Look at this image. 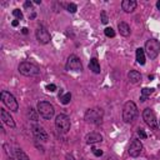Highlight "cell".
<instances>
[{
    "instance_id": "cell-13",
    "label": "cell",
    "mask_w": 160,
    "mask_h": 160,
    "mask_svg": "<svg viewBox=\"0 0 160 160\" xmlns=\"http://www.w3.org/2000/svg\"><path fill=\"white\" fill-rule=\"evenodd\" d=\"M0 115H1V120H3L4 124H6L10 128H15V121H14V119H13V116L10 115L9 111H6L4 108H1L0 109Z\"/></svg>"
},
{
    "instance_id": "cell-24",
    "label": "cell",
    "mask_w": 160,
    "mask_h": 160,
    "mask_svg": "<svg viewBox=\"0 0 160 160\" xmlns=\"http://www.w3.org/2000/svg\"><path fill=\"white\" fill-rule=\"evenodd\" d=\"M104 33H105V35H106L108 38H114V36H115V30H114L113 28H105Z\"/></svg>"
},
{
    "instance_id": "cell-31",
    "label": "cell",
    "mask_w": 160,
    "mask_h": 160,
    "mask_svg": "<svg viewBox=\"0 0 160 160\" xmlns=\"http://www.w3.org/2000/svg\"><path fill=\"white\" fill-rule=\"evenodd\" d=\"M31 6H33V3H31L30 0H28V1H25V3H24V8H27V9H30Z\"/></svg>"
},
{
    "instance_id": "cell-4",
    "label": "cell",
    "mask_w": 160,
    "mask_h": 160,
    "mask_svg": "<svg viewBox=\"0 0 160 160\" xmlns=\"http://www.w3.org/2000/svg\"><path fill=\"white\" fill-rule=\"evenodd\" d=\"M36 108H38V113L46 120H50L55 114V109H54L53 104L48 103V101H39Z\"/></svg>"
},
{
    "instance_id": "cell-27",
    "label": "cell",
    "mask_w": 160,
    "mask_h": 160,
    "mask_svg": "<svg viewBox=\"0 0 160 160\" xmlns=\"http://www.w3.org/2000/svg\"><path fill=\"white\" fill-rule=\"evenodd\" d=\"M29 116L31 118V120L38 121V115H36V113H35L34 109H30V110H29Z\"/></svg>"
},
{
    "instance_id": "cell-10",
    "label": "cell",
    "mask_w": 160,
    "mask_h": 160,
    "mask_svg": "<svg viewBox=\"0 0 160 160\" xmlns=\"http://www.w3.org/2000/svg\"><path fill=\"white\" fill-rule=\"evenodd\" d=\"M66 70H72V72H81L83 64L80 59L76 55H70L66 60Z\"/></svg>"
},
{
    "instance_id": "cell-6",
    "label": "cell",
    "mask_w": 160,
    "mask_h": 160,
    "mask_svg": "<svg viewBox=\"0 0 160 160\" xmlns=\"http://www.w3.org/2000/svg\"><path fill=\"white\" fill-rule=\"evenodd\" d=\"M0 98H1V101L4 103V105L8 106L11 111H18L19 104H18V101H16V99L14 98L13 94H10L6 90H3L1 93H0Z\"/></svg>"
},
{
    "instance_id": "cell-14",
    "label": "cell",
    "mask_w": 160,
    "mask_h": 160,
    "mask_svg": "<svg viewBox=\"0 0 160 160\" xmlns=\"http://www.w3.org/2000/svg\"><path fill=\"white\" fill-rule=\"evenodd\" d=\"M85 142H86V144H90V145L100 143V142H103V135H101L100 133H97V131L89 133L85 136Z\"/></svg>"
},
{
    "instance_id": "cell-17",
    "label": "cell",
    "mask_w": 160,
    "mask_h": 160,
    "mask_svg": "<svg viewBox=\"0 0 160 160\" xmlns=\"http://www.w3.org/2000/svg\"><path fill=\"white\" fill-rule=\"evenodd\" d=\"M118 29H119L120 34L123 35V36H129L130 33H131L130 27H129V25H128L126 23H124V21H120V23L118 24Z\"/></svg>"
},
{
    "instance_id": "cell-32",
    "label": "cell",
    "mask_w": 160,
    "mask_h": 160,
    "mask_svg": "<svg viewBox=\"0 0 160 160\" xmlns=\"http://www.w3.org/2000/svg\"><path fill=\"white\" fill-rule=\"evenodd\" d=\"M21 33H23L24 35H27V34L29 33V30H28V28H23V29H21Z\"/></svg>"
},
{
    "instance_id": "cell-30",
    "label": "cell",
    "mask_w": 160,
    "mask_h": 160,
    "mask_svg": "<svg viewBox=\"0 0 160 160\" xmlns=\"http://www.w3.org/2000/svg\"><path fill=\"white\" fill-rule=\"evenodd\" d=\"M93 154L95 156H101V155H103V150H100V149H93Z\"/></svg>"
},
{
    "instance_id": "cell-21",
    "label": "cell",
    "mask_w": 160,
    "mask_h": 160,
    "mask_svg": "<svg viewBox=\"0 0 160 160\" xmlns=\"http://www.w3.org/2000/svg\"><path fill=\"white\" fill-rule=\"evenodd\" d=\"M59 99H60V101H61L63 105H68V104L70 103V100H72V94L66 93V94L61 95V97H59Z\"/></svg>"
},
{
    "instance_id": "cell-5",
    "label": "cell",
    "mask_w": 160,
    "mask_h": 160,
    "mask_svg": "<svg viewBox=\"0 0 160 160\" xmlns=\"http://www.w3.org/2000/svg\"><path fill=\"white\" fill-rule=\"evenodd\" d=\"M145 53L150 59H155L160 53V41L156 39H149L145 43Z\"/></svg>"
},
{
    "instance_id": "cell-9",
    "label": "cell",
    "mask_w": 160,
    "mask_h": 160,
    "mask_svg": "<svg viewBox=\"0 0 160 160\" xmlns=\"http://www.w3.org/2000/svg\"><path fill=\"white\" fill-rule=\"evenodd\" d=\"M31 133H33V135L34 138L38 140V142H48L49 140V135H48V133L44 130V128L40 126V125H31Z\"/></svg>"
},
{
    "instance_id": "cell-19",
    "label": "cell",
    "mask_w": 160,
    "mask_h": 160,
    "mask_svg": "<svg viewBox=\"0 0 160 160\" xmlns=\"http://www.w3.org/2000/svg\"><path fill=\"white\" fill-rule=\"evenodd\" d=\"M136 61L140 64V65H144L145 64V50L142 48L136 49Z\"/></svg>"
},
{
    "instance_id": "cell-16",
    "label": "cell",
    "mask_w": 160,
    "mask_h": 160,
    "mask_svg": "<svg viewBox=\"0 0 160 160\" xmlns=\"http://www.w3.org/2000/svg\"><path fill=\"white\" fill-rule=\"evenodd\" d=\"M128 79H129V81L133 83V84H138V83L142 80V74L136 72V70H131V72L128 74Z\"/></svg>"
},
{
    "instance_id": "cell-36",
    "label": "cell",
    "mask_w": 160,
    "mask_h": 160,
    "mask_svg": "<svg viewBox=\"0 0 160 160\" xmlns=\"http://www.w3.org/2000/svg\"><path fill=\"white\" fill-rule=\"evenodd\" d=\"M35 4H41V0H35Z\"/></svg>"
},
{
    "instance_id": "cell-1",
    "label": "cell",
    "mask_w": 160,
    "mask_h": 160,
    "mask_svg": "<svg viewBox=\"0 0 160 160\" xmlns=\"http://www.w3.org/2000/svg\"><path fill=\"white\" fill-rule=\"evenodd\" d=\"M19 73L24 76H30V78H34V76H39L40 75V69L35 64L30 63V61H23L19 64Z\"/></svg>"
},
{
    "instance_id": "cell-2",
    "label": "cell",
    "mask_w": 160,
    "mask_h": 160,
    "mask_svg": "<svg viewBox=\"0 0 160 160\" xmlns=\"http://www.w3.org/2000/svg\"><path fill=\"white\" fill-rule=\"evenodd\" d=\"M138 116V108L134 101H126L123 108V120L125 123H133Z\"/></svg>"
},
{
    "instance_id": "cell-8",
    "label": "cell",
    "mask_w": 160,
    "mask_h": 160,
    "mask_svg": "<svg viewBox=\"0 0 160 160\" xmlns=\"http://www.w3.org/2000/svg\"><path fill=\"white\" fill-rule=\"evenodd\" d=\"M143 119L146 123V125L153 128V129H156L158 128V120H156V116H155V113L151 110L150 108H146L144 109L143 111Z\"/></svg>"
},
{
    "instance_id": "cell-7",
    "label": "cell",
    "mask_w": 160,
    "mask_h": 160,
    "mask_svg": "<svg viewBox=\"0 0 160 160\" xmlns=\"http://www.w3.org/2000/svg\"><path fill=\"white\" fill-rule=\"evenodd\" d=\"M55 126L56 129L61 133H68L70 130V119L65 114H59L55 119Z\"/></svg>"
},
{
    "instance_id": "cell-26",
    "label": "cell",
    "mask_w": 160,
    "mask_h": 160,
    "mask_svg": "<svg viewBox=\"0 0 160 160\" xmlns=\"http://www.w3.org/2000/svg\"><path fill=\"white\" fill-rule=\"evenodd\" d=\"M100 20H101V23H103V24H108L109 19H108V15H106L105 11H101V14H100Z\"/></svg>"
},
{
    "instance_id": "cell-25",
    "label": "cell",
    "mask_w": 160,
    "mask_h": 160,
    "mask_svg": "<svg viewBox=\"0 0 160 160\" xmlns=\"http://www.w3.org/2000/svg\"><path fill=\"white\" fill-rule=\"evenodd\" d=\"M13 15H14L18 20H21V19H23V13H21V10H19V9L13 10Z\"/></svg>"
},
{
    "instance_id": "cell-20",
    "label": "cell",
    "mask_w": 160,
    "mask_h": 160,
    "mask_svg": "<svg viewBox=\"0 0 160 160\" xmlns=\"http://www.w3.org/2000/svg\"><path fill=\"white\" fill-rule=\"evenodd\" d=\"M154 93V89H149V88H144L142 90V97H140V101H146L150 95Z\"/></svg>"
},
{
    "instance_id": "cell-12",
    "label": "cell",
    "mask_w": 160,
    "mask_h": 160,
    "mask_svg": "<svg viewBox=\"0 0 160 160\" xmlns=\"http://www.w3.org/2000/svg\"><path fill=\"white\" fill-rule=\"evenodd\" d=\"M35 35H36L38 41H39L40 44H48L50 41V39H52V38H50L49 31L44 28V27H39V28H38Z\"/></svg>"
},
{
    "instance_id": "cell-23",
    "label": "cell",
    "mask_w": 160,
    "mask_h": 160,
    "mask_svg": "<svg viewBox=\"0 0 160 160\" xmlns=\"http://www.w3.org/2000/svg\"><path fill=\"white\" fill-rule=\"evenodd\" d=\"M66 9L69 13H72V14H74V13H76V10H78V6H76L74 3H70L66 5Z\"/></svg>"
},
{
    "instance_id": "cell-28",
    "label": "cell",
    "mask_w": 160,
    "mask_h": 160,
    "mask_svg": "<svg viewBox=\"0 0 160 160\" xmlns=\"http://www.w3.org/2000/svg\"><path fill=\"white\" fill-rule=\"evenodd\" d=\"M138 135L142 138V139H146V136H148V135H146V133H145L143 129H139V130H138Z\"/></svg>"
},
{
    "instance_id": "cell-11",
    "label": "cell",
    "mask_w": 160,
    "mask_h": 160,
    "mask_svg": "<svg viewBox=\"0 0 160 160\" xmlns=\"http://www.w3.org/2000/svg\"><path fill=\"white\" fill-rule=\"evenodd\" d=\"M142 151H143V144H142V142L138 140V139L133 140V142L130 143V145H129V149H128L129 155L133 156V158H136V156H139L140 154H142Z\"/></svg>"
},
{
    "instance_id": "cell-35",
    "label": "cell",
    "mask_w": 160,
    "mask_h": 160,
    "mask_svg": "<svg viewBox=\"0 0 160 160\" xmlns=\"http://www.w3.org/2000/svg\"><path fill=\"white\" fill-rule=\"evenodd\" d=\"M156 8H158V9H159V10H160V0H159V1H158V3H156Z\"/></svg>"
},
{
    "instance_id": "cell-15",
    "label": "cell",
    "mask_w": 160,
    "mask_h": 160,
    "mask_svg": "<svg viewBox=\"0 0 160 160\" xmlns=\"http://www.w3.org/2000/svg\"><path fill=\"white\" fill-rule=\"evenodd\" d=\"M136 1L135 0H123L121 3V9H123L125 13H133L136 9Z\"/></svg>"
},
{
    "instance_id": "cell-22",
    "label": "cell",
    "mask_w": 160,
    "mask_h": 160,
    "mask_svg": "<svg viewBox=\"0 0 160 160\" xmlns=\"http://www.w3.org/2000/svg\"><path fill=\"white\" fill-rule=\"evenodd\" d=\"M16 159H18V160H30L29 156L25 154V153H24L21 149H18V150H16Z\"/></svg>"
},
{
    "instance_id": "cell-29",
    "label": "cell",
    "mask_w": 160,
    "mask_h": 160,
    "mask_svg": "<svg viewBox=\"0 0 160 160\" xmlns=\"http://www.w3.org/2000/svg\"><path fill=\"white\" fill-rule=\"evenodd\" d=\"M46 90H49L50 93H54V91L56 90V85H54V84H49V85L46 86Z\"/></svg>"
},
{
    "instance_id": "cell-3",
    "label": "cell",
    "mask_w": 160,
    "mask_h": 160,
    "mask_svg": "<svg viewBox=\"0 0 160 160\" xmlns=\"http://www.w3.org/2000/svg\"><path fill=\"white\" fill-rule=\"evenodd\" d=\"M103 115H104L103 109H100V108H93V109H88V110H86L84 119H85L86 123L99 125L101 123V120H103Z\"/></svg>"
},
{
    "instance_id": "cell-34",
    "label": "cell",
    "mask_w": 160,
    "mask_h": 160,
    "mask_svg": "<svg viewBox=\"0 0 160 160\" xmlns=\"http://www.w3.org/2000/svg\"><path fill=\"white\" fill-rule=\"evenodd\" d=\"M11 25H13V27H18V25H19V20H14V21L11 23Z\"/></svg>"
},
{
    "instance_id": "cell-18",
    "label": "cell",
    "mask_w": 160,
    "mask_h": 160,
    "mask_svg": "<svg viewBox=\"0 0 160 160\" xmlns=\"http://www.w3.org/2000/svg\"><path fill=\"white\" fill-rule=\"evenodd\" d=\"M89 69H90L94 74H100V72H101V70H100V64H99L97 58L90 59V63H89Z\"/></svg>"
},
{
    "instance_id": "cell-33",
    "label": "cell",
    "mask_w": 160,
    "mask_h": 160,
    "mask_svg": "<svg viewBox=\"0 0 160 160\" xmlns=\"http://www.w3.org/2000/svg\"><path fill=\"white\" fill-rule=\"evenodd\" d=\"M66 160H74V156L72 154H68L66 155Z\"/></svg>"
},
{
    "instance_id": "cell-37",
    "label": "cell",
    "mask_w": 160,
    "mask_h": 160,
    "mask_svg": "<svg viewBox=\"0 0 160 160\" xmlns=\"http://www.w3.org/2000/svg\"><path fill=\"white\" fill-rule=\"evenodd\" d=\"M154 79V75H149V80H153Z\"/></svg>"
}]
</instances>
